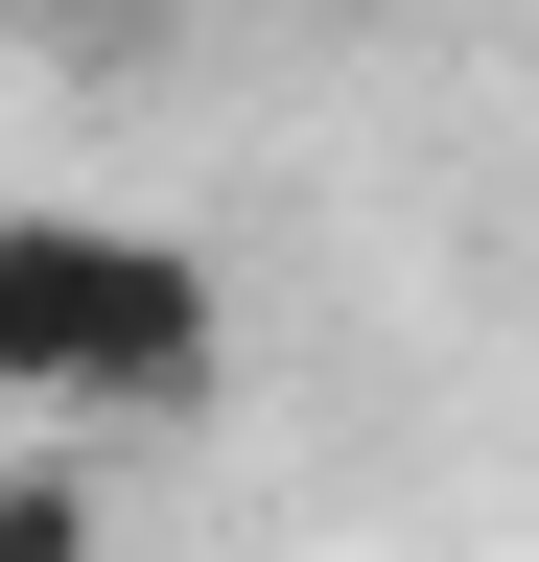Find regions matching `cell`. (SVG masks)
Here are the masks:
<instances>
[{
    "mask_svg": "<svg viewBox=\"0 0 539 562\" xmlns=\"http://www.w3.org/2000/svg\"><path fill=\"white\" fill-rule=\"evenodd\" d=\"M0 422L24 446H188L235 422V281L142 211H0Z\"/></svg>",
    "mask_w": 539,
    "mask_h": 562,
    "instance_id": "6da1fadb",
    "label": "cell"
},
{
    "mask_svg": "<svg viewBox=\"0 0 539 562\" xmlns=\"http://www.w3.org/2000/svg\"><path fill=\"white\" fill-rule=\"evenodd\" d=\"M0 562H117V446H0Z\"/></svg>",
    "mask_w": 539,
    "mask_h": 562,
    "instance_id": "7a4b0ae2",
    "label": "cell"
},
{
    "mask_svg": "<svg viewBox=\"0 0 539 562\" xmlns=\"http://www.w3.org/2000/svg\"><path fill=\"white\" fill-rule=\"evenodd\" d=\"M142 0H0V47H117Z\"/></svg>",
    "mask_w": 539,
    "mask_h": 562,
    "instance_id": "3957f363",
    "label": "cell"
}]
</instances>
